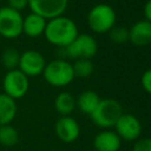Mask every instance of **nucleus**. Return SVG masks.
Returning <instances> with one entry per match:
<instances>
[{
  "mask_svg": "<svg viewBox=\"0 0 151 151\" xmlns=\"http://www.w3.org/2000/svg\"><path fill=\"white\" fill-rule=\"evenodd\" d=\"M78 34L79 32L76 22L64 15L47 20L44 32L46 40L59 48L68 46Z\"/></svg>",
  "mask_w": 151,
  "mask_h": 151,
  "instance_id": "obj_1",
  "label": "nucleus"
},
{
  "mask_svg": "<svg viewBox=\"0 0 151 151\" xmlns=\"http://www.w3.org/2000/svg\"><path fill=\"white\" fill-rule=\"evenodd\" d=\"M123 114V107L120 103L112 98L100 99L96 110L90 114L91 120L101 129H109L114 126L118 118Z\"/></svg>",
  "mask_w": 151,
  "mask_h": 151,
  "instance_id": "obj_2",
  "label": "nucleus"
},
{
  "mask_svg": "<svg viewBox=\"0 0 151 151\" xmlns=\"http://www.w3.org/2000/svg\"><path fill=\"white\" fill-rule=\"evenodd\" d=\"M42 76L46 83L54 87H64L74 79L72 64L65 59H55L46 64Z\"/></svg>",
  "mask_w": 151,
  "mask_h": 151,
  "instance_id": "obj_3",
  "label": "nucleus"
},
{
  "mask_svg": "<svg viewBox=\"0 0 151 151\" xmlns=\"http://www.w3.org/2000/svg\"><path fill=\"white\" fill-rule=\"evenodd\" d=\"M87 24L96 33H106L116 24V12L106 4H98L87 14Z\"/></svg>",
  "mask_w": 151,
  "mask_h": 151,
  "instance_id": "obj_4",
  "label": "nucleus"
},
{
  "mask_svg": "<svg viewBox=\"0 0 151 151\" xmlns=\"http://www.w3.org/2000/svg\"><path fill=\"white\" fill-rule=\"evenodd\" d=\"M64 55L70 59H91L97 54L98 45L96 39L90 34H78L77 38L66 47Z\"/></svg>",
  "mask_w": 151,
  "mask_h": 151,
  "instance_id": "obj_5",
  "label": "nucleus"
},
{
  "mask_svg": "<svg viewBox=\"0 0 151 151\" xmlns=\"http://www.w3.org/2000/svg\"><path fill=\"white\" fill-rule=\"evenodd\" d=\"M21 12L8 6L0 7V35L6 39H15L22 34Z\"/></svg>",
  "mask_w": 151,
  "mask_h": 151,
  "instance_id": "obj_6",
  "label": "nucleus"
},
{
  "mask_svg": "<svg viewBox=\"0 0 151 151\" xmlns=\"http://www.w3.org/2000/svg\"><path fill=\"white\" fill-rule=\"evenodd\" d=\"M2 88L4 93L8 97L13 98L14 100L22 98L29 88V80L28 77L25 76L21 71L12 70L7 71L2 78Z\"/></svg>",
  "mask_w": 151,
  "mask_h": 151,
  "instance_id": "obj_7",
  "label": "nucleus"
},
{
  "mask_svg": "<svg viewBox=\"0 0 151 151\" xmlns=\"http://www.w3.org/2000/svg\"><path fill=\"white\" fill-rule=\"evenodd\" d=\"M67 5L68 0H28L31 12L45 18L46 20L63 15Z\"/></svg>",
  "mask_w": 151,
  "mask_h": 151,
  "instance_id": "obj_8",
  "label": "nucleus"
},
{
  "mask_svg": "<svg viewBox=\"0 0 151 151\" xmlns=\"http://www.w3.org/2000/svg\"><path fill=\"white\" fill-rule=\"evenodd\" d=\"M46 61L44 55L35 50H27L20 53V60L18 70L27 77H37L42 74Z\"/></svg>",
  "mask_w": 151,
  "mask_h": 151,
  "instance_id": "obj_9",
  "label": "nucleus"
},
{
  "mask_svg": "<svg viewBox=\"0 0 151 151\" xmlns=\"http://www.w3.org/2000/svg\"><path fill=\"white\" fill-rule=\"evenodd\" d=\"M116 133L123 140H137L142 133V124L139 119L131 113H123L114 124Z\"/></svg>",
  "mask_w": 151,
  "mask_h": 151,
  "instance_id": "obj_10",
  "label": "nucleus"
},
{
  "mask_svg": "<svg viewBox=\"0 0 151 151\" xmlns=\"http://www.w3.org/2000/svg\"><path fill=\"white\" fill-rule=\"evenodd\" d=\"M54 131L57 137L64 143H72L80 134L78 122L70 116L60 117L54 125Z\"/></svg>",
  "mask_w": 151,
  "mask_h": 151,
  "instance_id": "obj_11",
  "label": "nucleus"
},
{
  "mask_svg": "<svg viewBox=\"0 0 151 151\" xmlns=\"http://www.w3.org/2000/svg\"><path fill=\"white\" fill-rule=\"evenodd\" d=\"M129 41L136 46H146L151 44V22L139 20L129 29Z\"/></svg>",
  "mask_w": 151,
  "mask_h": 151,
  "instance_id": "obj_12",
  "label": "nucleus"
},
{
  "mask_svg": "<svg viewBox=\"0 0 151 151\" xmlns=\"http://www.w3.org/2000/svg\"><path fill=\"white\" fill-rule=\"evenodd\" d=\"M122 139L118 134L110 130H103L93 139V146L97 151H118Z\"/></svg>",
  "mask_w": 151,
  "mask_h": 151,
  "instance_id": "obj_13",
  "label": "nucleus"
},
{
  "mask_svg": "<svg viewBox=\"0 0 151 151\" xmlns=\"http://www.w3.org/2000/svg\"><path fill=\"white\" fill-rule=\"evenodd\" d=\"M46 24L45 18L31 12L22 20V33L29 38H38L44 34Z\"/></svg>",
  "mask_w": 151,
  "mask_h": 151,
  "instance_id": "obj_14",
  "label": "nucleus"
},
{
  "mask_svg": "<svg viewBox=\"0 0 151 151\" xmlns=\"http://www.w3.org/2000/svg\"><path fill=\"white\" fill-rule=\"evenodd\" d=\"M17 103L5 93H0V125L11 124L17 116Z\"/></svg>",
  "mask_w": 151,
  "mask_h": 151,
  "instance_id": "obj_15",
  "label": "nucleus"
},
{
  "mask_svg": "<svg viewBox=\"0 0 151 151\" xmlns=\"http://www.w3.org/2000/svg\"><path fill=\"white\" fill-rule=\"evenodd\" d=\"M99 101H100L99 96L96 92L87 90V91H84L79 94V97L76 99V105L78 106L80 112L90 116L96 110Z\"/></svg>",
  "mask_w": 151,
  "mask_h": 151,
  "instance_id": "obj_16",
  "label": "nucleus"
},
{
  "mask_svg": "<svg viewBox=\"0 0 151 151\" xmlns=\"http://www.w3.org/2000/svg\"><path fill=\"white\" fill-rule=\"evenodd\" d=\"M55 111L63 116H70L76 107V98L70 92H60L54 99Z\"/></svg>",
  "mask_w": 151,
  "mask_h": 151,
  "instance_id": "obj_17",
  "label": "nucleus"
},
{
  "mask_svg": "<svg viewBox=\"0 0 151 151\" xmlns=\"http://www.w3.org/2000/svg\"><path fill=\"white\" fill-rule=\"evenodd\" d=\"M19 140V133L11 124L0 125V144L6 147L14 146Z\"/></svg>",
  "mask_w": 151,
  "mask_h": 151,
  "instance_id": "obj_18",
  "label": "nucleus"
},
{
  "mask_svg": "<svg viewBox=\"0 0 151 151\" xmlns=\"http://www.w3.org/2000/svg\"><path fill=\"white\" fill-rule=\"evenodd\" d=\"M19 60H20V53L14 47H8L4 50V52L1 53V65L8 71L17 70L19 65Z\"/></svg>",
  "mask_w": 151,
  "mask_h": 151,
  "instance_id": "obj_19",
  "label": "nucleus"
},
{
  "mask_svg": "<svg viewBox=\"0 0 151 151\" xmlns=\"http://www.w3.org/2000/svg\"><path fill=\"white\" fill-rule=\"evenodd\" d=\"M72 68H73L74 77L86 78L92 74L94 70V65L91 61V59H77L72 64Z\"/></svg>",
  "mask_w": 151,
  "mask_h": 151,
  "instance_id": "obj_20",
  "label": "nucleus"
},
{
  "mask_svg": "<svg viewBox=\"0 0 151 151\" xmlns=\"http://www.w3.org/2000/svg\"><path fill=\"white\" fill-rule=\"evenodd\" d=\"M109 38L114 44H124L129 41V29L122 26H113L109 32Z\"/></svg>",
  "mask_w": 151,
  "mask_h": 151,
  "instance_id": "obj_21",
  "label": "nucleus"
},
{
  "mask_svg": "<svg viewBox=\"0 0 151 151\" xmlns=\"http://www.w3.org/2000/svg\"><path fill=\"white\" fill-rule=\"evenodd\" d=\"M133 151H151V138H138L133 145Z\"/></svg>",
  "mask_w": 151,
  "mask_h": 151,
  "instance_id": "obj_22",
  "label": "nucleus"
},
{
  "mask_svg": "<svg viewBox=\"0 0 151 151\" xmlns=\"http://www.w3.org/2000/svg\"><path fill=\"white\" fill-rule=\"evenodd\" d=\"M140 81H142V86H143V88H144L147 93L151 94V68L146 70V71L143 73Z\"/></svg>",
  "mask_w": 151,
  "mask_h": 151,
  "instance_id": "obj_23",
  "label": "nucleus"
},
{
  "mask_svg": "<svg viewBox=\"0 0 151 151\" xmlns=\"http://www.w3.org/2000/svg\"><path fill=\"white\" fill-rule=\"evenodd\" d=\"M8 2V7L18 11V12H21L22 9H25L26 7H28V0H7Z\"/></svg>",
  "mask_w": 151,
  "mask_h": 151,
  "instance_id": "obj_24",
  "label": "nucleus"
},
{
  "mask_svg": "<svg viewBox=\"0 0 151 151\" xmlns=\"http://www.w3.org/2000/svg\"><path fill=\"white\" fill-rule=\"evenodd\" d=\"M144 15H145V20L151 22V0H147L144 6Z\"/></svg>",
  "mask_w": 151,
  "mask_h": 151,
  "instance_id": "obj_25",
  "label": "nucleus"
}]
</instances>
